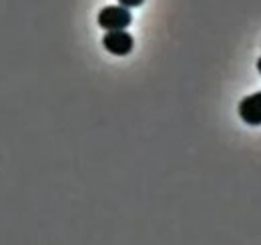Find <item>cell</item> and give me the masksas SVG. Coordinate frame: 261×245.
Returning a JSON list of instances; mask_svg holds the SVG:
<instances>
[{
  "mask_svg": "<svg viewBox=\"0 0 261 245\" xmlns=\"http://www.w3.org/2000/svg\"><path fill=\"white\" fill-rule=\"evenodd\" d=\"M145 0H119V4L121 6H125V8H137V6H141Z\"/></svg>",
  "mask_w": 261,
  "mask_h": 245,
  "instance_id": "277c9868",
  "label": "cell"
},
{
  "mask_svg": "<svg viewBox=\"0 0 261 245\" xmlns=\"http://www.w3.org/2000/svg\"><path fill=\"white\" fill-rule=\"evenodd\" d=\"M102 46L115 57H127L135 46V40L127 31H107L102 36Z\"/></svg>",
  "mask_w": 261,
  "mask_h": 245,
  "instance_id": "7a4b0ae2",
  "label": "cell"
},
{
  "mask_svg": "<svg viewBox=\"0 0 261 245\" xmlns=\"http://www.w3.org/2000/svg\"><path fill=\"white\" fill-rule=\"evenodd\" d=\"M97 22L105 31H127L129 24L133 22V14H130V8H125L121 4L119 6H105L98 12Z\"/></svg>",
  "mask_w": 261,
  "mask_h": 245,
  "instance_id": "6da1fadb",
  "label": "cell"
},
{
  "mask_svg": "<svg viewBox=\"0 0 261 245\" xmlns=\"http://www.w3.org/2000/svg\"><path fill=\"white\" fill-rule=\"evenodd\" d=\"M237 113H239L241 121L245 125H251V127L261 125V91L241 99V103L237 107Z\"/></svg>",
  "mask_w": 261,
  "mask_h": 245,
  "instance_id": "3957f363",
  "label": "cell"
},
{
  "mask_svg": "<svg viewBox=\"0 0 261 245\" xmlns=\"http://www.w3.org/2000/svg\"><path fill=\"white\" fill-rule=\"evenodd\" d=\"M257 70H259V72H261V59H259V61H257Z\"/></svg>",
  "mask_w": 261,
  "mask_h": 245,
  "instance_id": "5b68a950",
  "label": "cell"
}]
</instances>
